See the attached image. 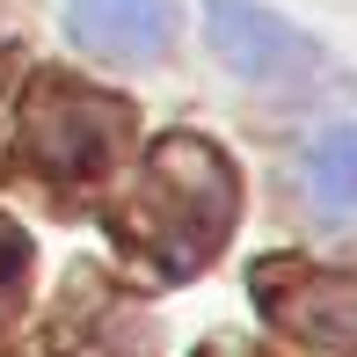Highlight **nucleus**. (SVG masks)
<instances>
[{
  "instance_id": "1",
  "label": "nucleus",
  "mask_w": 357,
  "mask_h": 357,
  "mask_svg": "<svg viewBox=\"0 0 357 357\" xmlns=\"http://www.w3.org/2000/svg\"><path fill=\"white\" fill-rule=\"evenodd\" d=\"M204 22H212V52L241 80H299V73L321 66V44L306 37V29H291L278 8H255V0H204Z\"/></svg>"
},
{
  "instance_id": "2",
  "label": "nucleus",
  "mask_w": 357,
  "mask_h": 357,
  "mask_svg": "<svg viewBox=\"0 0 357 357\" xmlns=\"http://www.w3.org/2000/svg\"><path fill=\"white\" fill-rule=\"evenodd\" d=\"M66 29L95 59L146 66V59H168L175 44V0H66Z\"/></svg>"
},
{
  "instance_id": "3",
  "label": "nucleus",
  "mask_w": 357,
  "mask_h": 357,
  "mask_svg": "<svg viewBox=\"0 0 357 357\" xmlns=\"http://www.w3.org/2000/svg\"><path fill=\"white\" fill-rule=\"evenodd\" d=\"M299 183H306V197H314V212L357 219V124H335V132H321L306 146Z\"/></svg>"
}]
</instances>
